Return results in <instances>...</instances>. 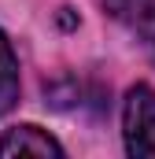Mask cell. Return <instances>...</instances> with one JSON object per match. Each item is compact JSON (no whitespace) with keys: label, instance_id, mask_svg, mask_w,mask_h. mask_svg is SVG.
I'll return each instance as SVG.
<instances>
[{"label":"cell","instance_id":"6da1fadb","mask_svg":"<svg viewBox=\"0 0 155 159\" xmlns=\"http://www.w3.org/2000/svg\"><path fill=\"white\" fill-rule=\"evenodd\" d=\"M126 152L129 156H155V89L152 85H133L126 93Z\"/></svg>","mask_w":155,"mask_h":159},{"label":"cell","instance_id":"7a4b0ae2","mask_svg":"<svg viewBox=\"0 0 155 159\" xmlns=\"http://www.w3.org/2000/svg\"><path fill=\"white\" fill-rule=\"evenodd\" d=\"M0 156H63L59 141L48 137L37 126H11L0 141Z\"/></svg>","mask_w":155,"mask_h":159},{"label":"cell","instance_id":"3957f363","mask_svg":"<svg viewBox=\"0 0 155 159\" xmlns=\"http://www.w3.org/2000/svg\"><path fill=\"white\" fill-rule=\"evenodd\" d=\"M107 11L148 41L155 34V0H104Z\"/></svg>","mask_w":155,"mask_h":159},{"label":"cell","instance_id":"277c9868","mask_svg":"<svg viewBox=\"0 0 155 159\" xmlns=\"http://www.w3.org/2000/svg\"><path fill=\"white\" fill-rule=\"evenodd\" d=\"M19 100V63H15V52L7 37L0 34V115L11 111Z\"/></svg>","mask_w":155,"mask_h":159},{"label":"cell","instance_id":"5b68a950","mask_svg":"<svg viewBox=\"0 0 155 159\" xmlns=\"http://www.w3.org/2000/svg\"><path fill=\"white\" fill-rule=\"evenodd\" d=\"M148 48H152V56H155V34H152V37H148Z\"/></svg>","mask_w":155,"mask_h":159}]
</instances>
